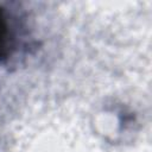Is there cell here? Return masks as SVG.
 <instances>
[{"label": "cell", "instance_id": "cell-1", "mask_svg": "<svg viewBox=\"0 0 152 152\" xmlns=\"http://www.w3.org/2000/svg\"><path fill=\"white\" fill-rule=\"evenodd\" d=\"M13 34L11 32V26L6 12L0 7V61L6 58L12 48Z\"/></svg>", "mask_w": 152, "mask_h": 152}]
</instances>
